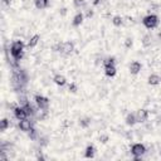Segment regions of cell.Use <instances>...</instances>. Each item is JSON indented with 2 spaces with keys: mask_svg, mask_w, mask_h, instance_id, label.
Returning a JSON list of instances; mask_svg holds the SVG:
<instances>
[{
  "mask_svg": "<svg viewBox=\"0 0 161 161\" xmlns=\"http://www.w3.org/2000/svg\"><path fill=\"white\" fill-rule=\"evenodd\" d=\"M18 128L24 132V133H28L29 131H31L34 127H33V121H30V118H24V119H20L18 122Z\"/></svg>",
  "mask_w": 161,
  "mask_h": 161,
  "instance_id": "7",
  "label": "cell"
},
{
  "mask_svg": "<svg viewBox=\"0 0 161 161\" xmlns=\"http://www.w3.org/2000/svg\"><path fill=\"white\" fill-rule=\"evenodd\" d=\"M158 151H160V156H161V148H160V150H158Z\"/></svg>",
  "mask_w": 161,
  "mask_h": 161,
  "instance_id": "19",
  "label": "cell"
},
{
  "mask_svg": "<svg viewBox=\"0 0 161 161\" xmlns=\"http://www.w3.org/2000/svg\"><path fill=\"white\" fill-rule=\"evenodd\" d=\"M34 102H35L36 107L43 108V109H49V107H50V101H49V98H47V97H44V96H42V94L34 96Z\"/></svg>",
  "mask_w": 161,
  "mask_h": 161,
  "instance_id": "5",
  "label": "cell"
},
{
  "mask_svg": "<svg viewBox=\"0 0 161 161\" xmlns=\"http://www.w3.org/2000/svg\"><path fill=\"white\" fill-rule=\"evenodd\" d=\"M84 14L83 13H77L75 15H74V18H73V20H72V24L74 25V26H80L82 24H83V20H84Z\"/></svg>",
  "mask_w": 161,
  "mask_h": 161,
  "instance_id": "12",
  "label": "cell"
},
{
  "mask_svg": "<svg viewBox=\"0 0 161 161\" xmlns=\"http://www.w3.org/2000/svg\"><path fill=\"white\" fill-rule=\"evenodd\" d=\"M53 82H54L57 86H59V87H64V86L67 84V78H65V75L58 73V74H55V75L53 77Z\"/></svg>",
  "mask_w": 161,
  "mask_h": 161,
  "instance_id": "11",
  "label": "cell"
},
{
  "mask_svg": "<svg viewBox=\"0 0 161 161\" xmlns=\"http://www.w3.org/2000/svg\"><path fill=\"white\" fill-rule=\"evenodd\" d=\"M141 70H142V64L138 60H132L128 64V72L131 75H137L141 73Z\"/></svg>",
  "mask_w": 161,
  "mask_h": 161,
  "instance_id": "8",
  "label": "cell"
},
{
  "mask_svg": "<svg viewBox=\"0 0 161 161\" xmlns=\"http://www.w3.org/2000/svg\"><path fill=\"white\" fill-rule=\"evenodd\" d=\"M98 140H99V142H101V143H107V142L109 141V136H108V135H106V133H101Z\"/></svg>",
  "mask_w": 161,
  "mask_h": 161,
  "instance_id": "18",
  "label": "cell"
},
{
  "mask_svg": "<svg viewBox=\"0 0 161 161\" xmlns=\"http://www.w3.org/2000/svg\"><path fill=\"white\" fill-rule=\"evenodd\" d=\"M147 82L150 86H158V84H161V75L158 73L153 72L147 77Z\"/></svg>",
  "mask_w": 161,
  "mask_h": 161,
  "instance_id": "10",
  "label": "cell"
},
{
  "mask_svg": "<svg viewBox=\"0 0 161 161\" xmlns=\"http://www.w3.org/2000/svg\"><path fill=\"white\" fill-rule=\"evenodd\" d=\"M133 24H135L133 16H131V15H126V16H123V25H122V26L131 28V26H133Z\"/></svg>",
  "mask_w": 161,
  "mask_h": 161,
  "instance_id": "16",
  "label": "cell"
},
{
  "mask_svg": "<svg viewBox=\"0 0 161 161\" xmlns=\"http://www.w3.org/2000/svg\"><path fill=\"white\" fill-rule=\"evenodd\" d=\"M126 123H127V125H131V126L136 123V116H135V112L128 113V114L126 116Z\"/></svg>",
  "mask_w": 161,
  "mask_h": 161,
  "instance_id": "17",
  "label": "cell"
},
{
  "mask_svg": "<svg viewBox=\"0 0 161 161\" xmlns=\"http://www.w3.org/2000/svg\"><path fill=\"white\" fill-rule=\"evenodd\" d=\"M9 53L11 58L15 59V62H19L23 59L24 53H25V45L21 39H14L9 47Z\"/></svg>",
  "mask_w": 161,
  "mask_h": 161,
  "instance_id": "1",
  "label": "cell"
},
{
  "mask_svg": "<svg viewBox=\"0 0 161 161\" xmlns=\"http://www.w3.org/2000/svg\"><path fill=\"white\" fill-rule=\"evenodd\" d=\"M39 44H40V35H39V34H33V35H30V38L28 39L26 47H28V48H36Z\"/></svg>",
  "mask_w": 161,
  "mask_h": 161,
  "instance_id": "9",
  "label": "cell"
},
{
  "mask_svg": "<svg viewBox=\"0 0 161 161\" xmlns=\"http://www.w3.org/2000/svg\"><path fill=\"white\" fill-rule=\"evenodd\" d=\"M135 116H136V122L145 123L150 118V111L148 109H145V108H140V109H137L135 112Z\"/></svg>",
  "mask_w": 161,
  "mask_h": 161,
  "instance_id": "6",
  "label": "cell"
},
{
  "mask_svg": "<svg viewBox=\"0 0 161 161\" xmlns=\"http://www.w3.org/2000/svg\"><path fill=\"white\" fill-rule=\"evenodd\" d=\"M49 3L50 0H34V6L38 10H44L49 6Z\"/></svg>",
  "mask_w": 161,
  "mask_h": 161,
  "instance_id": "13",
  "label": "cell"
},
{
  "mask_svg": "<svg viewBox=\"0 0 161 161\" xmlns=\"http://www.w3.org/2000/svg\"><path fill=\"white\" fill-rule=\"evenodd\" d=\"M130 152L135 158H142L147 153V148L141 142H135L130 146Z\"/></svg>",
  "mask_w": 161,
  "mask_h": 161,
  "instance_id": "4",
  "label": "cell"
},
{
  "mask_svg": "<svg viewBox=\"0 0 161 161\" xmlns=\"http://www.w3.org/2000/svg\"><path fill=\"white\" fill-rule=\"evenodd\" d=\"M96 147L93 146V145H88L87 147H86V150H84V156L87 157V158H92V157H94V155H96Z\"/></svg>",
  "mask_w": 161,
  "mask_h": 161,
  "instance_id": "14",
  "label": "cell"
},
{
  "mask_svg": "<svg viewBox=\"0 0 161 161\" xmlns=\"http://www.w3.org/2000/svg\"><path fill=\"white\" fill-rule=\"evenodd\" d=\"M111 23H112V25H113L114 28H119V26L123 25V16H121V15H114V16L112 18Z\"/></svg>",
  "mask_w": 161,
  "mask_h": 161,
  "instance_id": "15",
  "label": "cell"
},
{
  "mask_svg": "<svg viewBox=\"0 0 161 161\" xmlns=\"http://www.w3.org/2000/svg\"><path fill=\"white\" fill-rule=\"evenodd\" d=\"M142 24H143V26L146 29L153 30L160 25V18H158V15L150 13V14H147V15H145L142 18Z\"/></svg>",
  "mask_w": 161,
  "mask_h": 161,
  "instance_id": "2",
  "label": "cell"
},
{
  "mask_svg": "<svg viewBox=\"0 0 161 161\" xmlns=\"http://www.w3.org/2000/svg\"><path fill=\"white\" fill-rule=\"evenodd\" d=\"M74 43L65 40V42H58V53H60L63 57H69L74 52Z\"/></svg>",
  "mask_w": 161,
  "mask_h": 161,
  "instance_id": "3",
  "label": "cell"
}]
</instances>
